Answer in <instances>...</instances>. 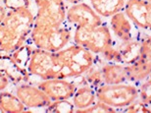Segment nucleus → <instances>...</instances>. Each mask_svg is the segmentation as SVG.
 I'll return each mask as SVG.
<instances>
[{"mask_svg": "<svg viewBox=\"0 0 151 113\" xmlns=\"http://www.w3.org/2000/svg\"><path fill=\"white\" fill-rule=\"evenodd\" d=\"M35 25V16L29 8L8 11L0 24V50L13 53L24 45Z\"/></svg>", "mask_w": 151, "mask_h": 113, "instance_id": "1", "label": "nucleus"}, {"mask_svg": "<svg viewBox=\"0 0 151 113\" xmlns=\"http://www.w3.org/2000/svg\"><path fill=\"white\" fill-rule=\"evenodd\" d=\"M56 53L63 66L61 79L80 77L94 64L93 53L78 44L65 47Z\"/></svg>", "mask_w": 151, "mask_h": 113, "instance_id": "2", "label": "nucleus"}, {"mask_svg": "<svg viewBox=\"0 0 151 113\" xmlns=\"http://www.w3.org/2000/svg\"><path fill=\"white\" fill-rule=\"evenodd\" d=\"M32 42L37 48L58 52L67 46L72 38L71 30L61 26L35 23L31 33Z\"/></svg>", "mask_w": 151, "mask_h": 113, "instance_id": "3", "label": "nucleus"}, {"mask_svg": "<svg viewBox=\"0 0 151 113\" xmlns=\"http://www.w3.org/2000/svg\"><path fill=\"white\" fill-rule=\"evenodd\" d=\"M27 70L31 75L41 80L61 78L63 66L56 52H51L41 48L32 49Z\"/></svg>", "mask_w": 151, "mask_h": 113, "instance_id": "4", "label": "nucleus"}, {"mask_svg": "<svg viewBox=\"0 0 151 113\" xmlns=\"http://www.w3.org/2000/svg\"><path fill=\"white\" fill-rule=\"evenodd\" d=\"M74 41L76 44L86 48L92 53L103 54L113 46L110 30L102 25L94 28L77 27L74 33Z\"/></svg>", "mask_w": 151, "mask_h": 113, "instance_id": "5", "label": "nucleus"}, {"mask_svg": "<svg viewBox=\"0 0 151 113\" xmlns=\"http://www.w3.org/2000/svg\"><path fill=\"white\" fill-rule=\"evenodd\" d=\"M97 99L113 108L128 107L138 99V88L129 84L101 85L96 90Z\"/></svg>", "mask_w": 151, "mask_h": 113, "instance_id": "6", "label": "nucleus"}, {"mask_svg": "<svg viewBox=\"0 0 151 113\" xmlns=\"http://www.w3.org/2000/svg\"><path fill=\"white\" fill-rule=\"evenodd\" d=\"M37 6V13L35 17V23L61 26L66 19L64 0H35Z\"/></svg>", "mask_w": 151, "mask_h": 113, "instance_id": "7", "label": "nucleus"}, {"mask_svg": "<svg viewBox=\"0 0 151 113\" xmlns=\"http://www.w3.org/2000/svg\"><path fill=\"white\" fill-rule=\"evenodd\" d=\"M66 19L77 27L94 28L102 25L101 17L86 3H76L66 11Z\"/></svg>", "mask_w": 151, "mask_h": 113, "instance_id": "8", "label": "nucleus"}, {"mask_svg": "<svg viewBox=\"0 0 151 113\" xmlns=\"http://www.w3.org/2000/svg\"><path fill=\"white\" fill-rule=\"evenodd\" d=\"M37 87L41 88L52 101L71 99L77 91V87L74 83L61 78L42 80Z\"/></svg>", "mask_w": 151, "mask_h": 113, "instance_id": "9", "label": "nucleus"}, {"mask_svg": "<svg viewBox=\"0 0 151 113\" xmlns=\"http://www.w3.org/2000/svg\"><path fill=\"white\" fill-rule=\"evenodd\" d=\"M16 96L27 108H46L52 102L41 88L28 84L18 85Z\"/></svg>", "mask_w": 151, "mask_h": 113, "instance_id": "10", "label": "nucleus"}, {"mask_svg": "<svg viewBox=\"0 0 151 113\" xmlns=\"http://www.w3.org/2000/svg\"><path fill=\"white\" fill-rule=\"evenodd\" d=\"M0 72L15 84L25 83L29 80V73L17 63L13 57L0 54Z\"/></svg>", "mask_w": 151, "mask_h": 113, "instance_id": "11", "label": "nucleus"}, {"mask_svg": "<svg viewBox=\"0 0 151 113\" xmlns=\"http://www.w3.org/2000/svg\"><path fill=\"white\" fill-rule=\"evenodd\" d=\"M110 25L114 35L120 41H129L132 38L134 35L132 22L123 11H120L111 16Z\"/></svg>", "mask_w": 151, "mask_h": 113, "instance_id": "12", "label": "nucleus"}, {"mask_svg": "<svg viewBox=\"0 0 151 113\" xmlns=\"http://www.w3.org/2000/svg\"><path fill=\"white\" fill-rule=\"evenodd\" d=\"M116 49L119 53L120 63L128 65L140 57L141 43L132 38L129 41H121V43L116 47Z\"/></svg>", "mask_w": 151, "mask_h": 113, "instance_id": "13", "label": "nucleus"}, {"mask_svg": "<svg viewBox=\"0 0 151 113\" xmlns=\"http://www.w3.org/2000/svg\"><path fill=\"white\" fill-rule=\"evenodd\" d=\"M127 80L140 82L151 76V63L139 57L137 61L126 65Z\"/></svg>", "mask_w": 151, "mask_h": 113, "instance_id": "14", "label": "nucleus"}, {"mask_svg": "<svg viewBox=\"0 0 151 113\" xmlns=\"http://www.w3.org/2000/svg\"><path fill=\"white\" fill-rule=\"evenodd\" d=\"M104 84L115 85L125 83L127 81L126 65L119 63H106L101 67Z\"/></svg>", "mask_w": 151, "mask_h": 113, "instance_id": "15", "label": "nucleus"}, {"mask_svg": "<svg viewBox=\"0 0 151 113\" xmlns=\"http://www.w3.org/2000/svg\"><path fill=\"white\" fill-rule=\"evenodd\" d=\"M92 8L100 17H111L126 6V0H89Z\"/></svg>", "mask_w": 151, "mask_h": 113, "instance_id": "16", "label": "nucleus"}, {"mask_svg": "<svg viewBox=\"0 0 151 113\" xmlns=\"http://www.w3.org/2000/svg\"><path fill=\"white\" fill-rule=\"evenodd\" d=\"M96 99V91L89 85H83L77 88L73 96V104L75 108H77L76 112L89 107L95 102Z\"/></svg>", "mask_w": 151, "mask_h": 113, "instance_id": "17", "label": "nucleus"}, {"mask_svg": "<svg viewBox=\"0 0 151 113\" xmlns=\"http://www.w3.org/2000/svg\"><path fill=\"white\" fill-rule=\"evenodd\" d=\"M0 107L6 113L26 112L27 108L16 94L4 91H0Z\"/></svg>", "mask_w": 151, "mask_h": 113, "instance_id": "18", "label": "nucleus"}, {"mask_svg": "<svg viewBox=\"0 0 151 113\" xmlns=\"http://www.w3.org/2000/svg\"><path fill=\"white\" fill-rule=\"evenodd\" d=\"M46 112H53V113H73L76 112L75 106L73 103L68 101V99L63 100H55L52 101L49 105L46 107Z\"/></svg>", "mask_w": 151, "mask_h": 113, "instance_id": "19", "label": "nucleus"}, {"mask_svg": "<svg viewBox=\"0 0 151 113\" xmlns=\"http://www.w3.org/2000/svg\"><path fill=\"white\" fill-rule=\"evenodd\" d=\"M32 47L29 45H22L19 49H17L16 51L13 52L12 57L17 61V63L23 67V68L27 69L29 61V58L32 55Z\"/></svg>", "mask_w": 151, "mask_h": 113, "instance_id": "20", "label": "nucleus"}, {"mask_svg": "<svg viewBox=\"0 0 151 113\" xmlns=\"http://www.w3.org/2000/svg\"><path fill=\"white\" fill-rule=\"evenodd\" d=\"M86 74V79L90 85L97 87V85H101L104 83L103 81V76H102L101 69L95 68V67H91L87 71L84 73Z\"/></svg>", "mask_w": 151, "mask_h": 113, "instance_id": "21", "label": "nucleus"}, {"mask_svg": "<svg viewBox=\"0 0 151 113\" xmlns=\"http://www.w3.org/2000/svg\"><path fill=\"white\" fill-rule=\"evenodd\" d=\"M78 112H84V113H99V112H104V113H114L116 112V109L113 108L112 106L106 104L105 102H102L100 100H98V102H94L92 105H90L89 107H87L83 110H81Z\"/></svg>", "mask_w": 151, "mask_h": 113, "instance_id": "22", "label": "nucleus"}, {"mask_svg": "<svg viewBox=\"0 0 151 113\" xmlns=\"http://www.w3.org/2000/svg\"><path fill=\"white\" fill-rule=\"evenodd\" d=\"M138 96L139 100L144 104H151V78L140 85V88L138 90Z\"/></svg>", "mask_w": 151, "mask_h": 113, "instance_id": "23", "label": "nucleus"}, {"mask_svg": "<svg viewBox=\"0 0 151 113\" xmlns=\"http://www.w3.org/2000/svg\"><path fill=\"white\" fill-rule=\"evenodd\" d=\"M2 3L8 11L18 10L21 8H29L31 5L29 0H2Z\"/></svg>", "mask_w": 151, "mask_h": 113, "instance_id": "24", "label": "nucleus"}, {"mask_svg": "<svg viewBox=\"0 0 151 113\" xmlns=\"http://www.w3.org/2000/svg\"><path fill=\"white\" fill-rule=\"evenodd\" d=\"M140 57L151 63V36L147 38L141 43Z\"/></svg>", "mask_w": 151, "mask_h": 113, "instance_id": "25", "label": "nucleus"}, {"mask_svg": "<svg viewBox=\"0 0 151 113\" xmlns=\"http://www.w3.org/2000/svg\"><path fill=\"white\" fill-rule=\"evenodd\" d=\"M126 112H150V109L140 100H135L127 107Z\"/></svg>", "mask_w": 151, "mask_h": 113, "instance_id": "26", "label": "nucleus"}, {"mask_svg": "<svg viewBox=\"0 0 151 113\" xmlns=\"http://www.w3.org/2000/svg\"><path fill=\"white\" fill-rule=\"evenodd\" d=\"M151 32V2H146L144 10V28Z\"/></svg>", "mask_w": 151, "mask_h": 113, "instance_id": "27", "label": "nucleus"}, {"mask_svg": "<svg viewBox=\"0 0 151 113\" xmlns=\"http://www.w3.org/2000/svg\"><path fill=\"white\" fill-rule=\"evenodd\" d=\"M9 85V79L6 75L0 72V91H4Z\"/></svg>", "mask_w": 151, "mask_h": 113, "instance_id": "28", "label": "nucleus"}, {"mask_svg": "<svg viewBox=\"0 0 151 113\" xmlns=\"http://www.w3.org/2000/svg\"><path fill=\"white\" fill-rule=\"evenodd\" d=\"M8 10L4 7V5H0V24L4 21L5 17L7 16Z\"/></svg>", "mask_w": 151, "mask_h": 113, "instance_id": "29", "label": "nucleus"}, {"mask_svg": "<svg viewBox=\"0 0 151 113\" xmlns=\"http://www.w3.org/2000/svg\"><path fill=\"white\" fill-rule=\"evenodd\" d=\"M66 1L69 2V3H72V4H76V3L80 2L81 0H66Z\"/></svg>", "mask_w": 151, "mask_h": 113, "instance_id": "30", "label": "nucleus"}, {"mask_svg": "<svg viewBox=\"0 0 151 113\" xmlns=\"http://www.w3.org/2000/svg\"><path fill=\"white\" fill-rule=\"evenodd\" d=\"M143 1H147V2H151V0H143Z\"/></svg>", "mask_w": 151, "mask_h": 113, "instance_id": "31", "label": "nucleus"}, {"mask_svg": "<svg viewBox=\"0 0 151 113\" xmlns=\"http://www.w3.org/2000/svg\"><path fill=\"white\" fill-rule=\"evenodd\" d=\"M0 112H3V110H2V109H1V107H0Z\"/></svg>", "mask_w": 151, "mask_h": 113, "instance_id": "32", "label": "nucleus"}, {"mask_svg": "<svg viewBox=\"0 0 151 113\" xmlns=\"http://www.w3.org/2000/svg\"><path fill=\"white\" fill-rule=\"evenodd\" d=\"M1 1H2V0H0V2H1Z\"/></svg>", "mask_w": 151, "mask_h": 113, "instance_id": "33", "label": "nucleus"}]
</instances>
